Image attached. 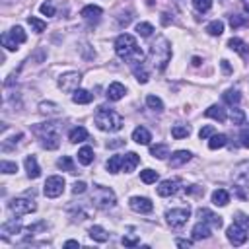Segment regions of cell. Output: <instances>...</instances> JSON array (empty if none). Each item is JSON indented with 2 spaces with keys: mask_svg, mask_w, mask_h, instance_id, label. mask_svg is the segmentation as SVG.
Wrapping results in <instances>:
<instances>
[{
  "mask_svg": "<svg viewBox=\"0 0 249 249\" xmlns=\"http://www.w3.org/2000/svg\"><path fill=\"white\" fill-rule=\"evenodd\" d=\"M72 101L74 103H80V105H86V103H91L93 101V93H89L88 89H76L74 93H72Z\"/></svg>",
  "mask_w": 249,
  "mask_h": 249,
  "instance_id": "cell-25",
  "label": "cell"
},
{
  "mask_svg": "<svg viewBox=\"0 0 249 249\" xmlns=\"http://www.w3.org/2000/svg\"><path fill=\"white\" fill-rule=\"evenodd\" d=\"M115 51H117V54H119L123 60H126L130 66H134V64H138V62L144 60L142 49L138 47L136 39H134L132 35H128V33H121V35L117 37V41H115Z\"/></svg>",
  "mask_w": 249,
  "mask_h": 249,
  "instance_id": "cell-1",
  "label": "cell"
},
{
  "mask_svg": "<svg viewBox=\"0 0 249 249\" xmlns=\"http://www.w3.org/2000/svg\"><path fill=\"white\" fill-rule=\"evenodd\" d=\"M64 185H66V183H64V177H60V175H51V177L45 181L43 191H45V195H47L49 198H56V196L62 195Z\"/></svg>",
  "mask_w": 249,
  "mask_h": 249,
  "instance_id": "cell-9",
  "label": "cell"
},
{
  "mask_svg": "<svg viewBox=\"0 0 249 249\" xmlns=\"http://www.w3.org/2000/svg\"><path fill=\"white\" fill-rule=\"evenodd\" d=\"M191 134V126H187V124H173L171 126V136L173 138H187Z\"/></svg>",
  "mask_w": 249,
  "mask_h": 249,
  "instance_id": "cell-35",
  "label": "cell"
},
{
  "mask_svg": "<svg viewBox=\"0 0 249 249\" xmlns=\"http://www.w3.org/2000/svg\"><path fill=\"white\" fill-rule=\"evenodd\" d=\"M239 140H241V146L243 148H249V128H243L239 132Z\"/></svg>",
  "mask_w": 249,
  "mask_h": 249,
  "instance_id": "cell-52",
  "label": "cell"
},
{
  "mask_svg": "<svg viewBox=\"0 0 249 249\" xmlns=\"http://www.w3.org/2000/svg\"><path fill=\"white\" fill-rule=\"evenodd\" d=\"M91 204L99 210H109L117 204V195L111 187H103V185H95L93 193H91Z\"/></svg>",
  "mask_w": 249,
  "mask_h": 249,
  "instance_id": "cell-5",
  "label": "cell"
},
{
  "mask_svg": "<svg viewBox=\"0 0 249 249\" xmlns=\"http://www.w3.org/2000/svg\"><path fill=\"white\" fill-rule=\"evenodd\" d=\"M212 134H216V130H214V126H212V124H206V126H202V128L198 130V136H200L202 140H206V138H210Z\"/></svg>",
  "mask_w": 249,
  "mask_h": 249,
  "instance_id": "cell-48",
  "label": "cell"
},
{
  "mask_svg": "<svg viewBox=\"0 0 249 249\" xmlns=\"http://www.w3.org/2000/svg\"><path fill=\"white\" fill-rule=\"evenodd\" d=\"M140 179H142L146 185H150V183H156V181H158V171H154V169L146 167L144 171H140Z\"/></svg>",
  "mask_w": 249,
  "mask_h": 249,
  "instance_id": "cell-41",
  "label": "cell"
},
{
  "mask_svg": "<svg viewBox=\"0 0 249 249\" xmlns=\"http://www.w3.org/2000/svg\"><path fill=\"white\" fill-rule=\"evenodd\" d=\"M89 237L93 239V241H99V243H105L107 239H109V233L101 228V226H91L89 228Z\"/></svg>",
  "mask_w": 249,
  "mask_h": 249,
  "instance_id": "cell-30",
  "label": "cell"
},
{
  "mask_svg": "<svg viewBox=\"0 0 249 249\" xmlns=\"http://www.w3.org/2000/svg\"><path fill=\"white\" fill-rule=\"evenodd\" d=\"M136 33H138L140 37H150V35L154 33V25L148 23V21H140V23L136 25Z\"/></svg>",
  "mask_w": 249,
  "mask_h": 249,
  "instance_id": "cell-39",
  "label": "cell"
},
{
  "mask_svg": "<svg viewBox=\"0 0 249 249\" xmlns=\"http://www.w3.org/2000/svg\"><path fill=\"white\" fill-rule=\"evenodd\" d=\"M191 218V208H171L165 212V222L173 228V230H179L187 224V220Z\"/></svg>",
  "mask_w": 249,
  "mask_h": 249,
  "instance_id": "cell-7",
  "label": "cell"
},
{
  "mask_svg": "<svg viewBox=\"0 0 249 249\" xmlns=\"http://www.w3.org/2000/svg\"><path fill=\"white\" fill-rule=\"evenodd\" d=\"M193 6L196 12H208L212 8V0H193Z\"/></svg>",
  "mask_w": 249,
  "mask_h": 249,
  "instance_id": "cell-44",
  "label": "cell"
},
{
  "mask_svg": "<svg viewBox=\"0 0 249 249\" xmlns=\"http://www.w3.org/2000/svg\"><path fill=\"white\" fill-rule=\"evenodd\" d=\"M224 101L228 103V105H235V103H239V99H241V95H239V91L237 89H228V91H224Z\"/></svg>",
  "mask_w": 249,
  "mask_h": 249,
  "instance_id": "cell-40",
  "label": "cell"
},
{
  "mask_svg": "<svg viewBox=\"0 0 249 249\" xmlns=\"http://www.w3.org/2000/svg\"><path fill=\"white\" fill-rule=\"evenodd\" d=\"M226 235H228L230 243H233V245H243V243L247 241V230H245L243 226H239L237 222H233V224L228 228Z\"/></svg>",
  "mask_w": 249,
  "mask_h": 249,
  "instance_id": "cell-12",
  "label": "cell"
},
{
  "mask_svg": "<svg viewBox=\"0 0 249 249\" xmlns=\"http://www.w3.org/2000/svg\"><path fill=\"white\" fill-rule=\"evenodd\" d=\"M206 237H210V228H208V224L206 222H198V224H195V228H193V239H206Z\"/></svg>",
  "mask_w": 249,
  "mask_h": 249,
  "instance_id": "cell-26",
  "label": "cell"
},
{
  "mask_svg": "<svg viewBox=\"0 0 249 249\" xmlns=\"http://www.w3.org/2000/svg\"><path fill=\"white\" fill-rule=\"evenodd\" d=\"M121 243H123V245H126V247H134V245H138V243H140V239H138V237H130V235H124V237L121 239Z\"/></svg>",
  "mask_w": 249,
  "mask_h": 249,
  "instance_id": "cell-50",
  "label": "cell"
},
{
  "mask_svg": "<svg viewBox=\"0 0 249 249\" xmlns=\"http://www.w3.org/2000/svg\"><path fill=\"white\" fill-rule=\"evenodd\" d=\"M185 191H187L189 195H202V193H204V191H202L198 185H191V187H187Z\"/></svg>",
  "mask_w": 249,
  "mask_h": 249,
  "instance_id": "cell-54",
  "label": "cell"
},
{
  "mask_svg": "<svg viewBox=\"0 0 249 249\" xmlns=\"http://www.w3.org/2000/svg\"><path fill=\"white\" fill-rule=\"evenodd\" d=\"M231 177H233V183H237L239 187H249V160L239 161L233 167Z\"/></svg>",
  "mask_w": 249,
  "mask_h": 249,
  "instance_id": "cell-11",
  "label": "cell"
},
{
  "mask_svg": "<svg viewBox=\"0 0 249 249\" xmlns=\"http://www.w3.org/2000/svg\"><path fill=\"white\" fill-rule=\"evenodd\" d=\"M196 214H198V218H202V222H206L208 226H212V228H222V216H218V214H214L212 210H208V208H198L196 210Z\"/></svg>",
  "mask_w": 249,
  "mask_h": 249,
  "instance_id": "cell-14",
  "label": "cell"
},
{
  "mask_svg": "<svg viewBox=\"0 0 249 249\" xmlns=\"http://www.w3.org/2000/svg\"><path fill=\"white\" fill-rule=\"evenodd\" d=\"M228 47H230L231 51H235L241 58H247V56H249V47H247V43L241 41L239 37H231V39L228 41Z\"/></svg>",
  "mask_w": 249,
  "mask_h": 249,
  "instance_id": "cell-17",
  "label": "cell"
},
{
  "mask_svg": "<svg viewBox=\"0 0 249 249\" xmlns=\"http://www.w3.org/2000/svg\"><path fill=\"white\" fill-rule=\"evenodd\" d=\"M124 93H126V88H124L121 82H113V84H109L105 95H107V99H111V101H119V99L124 97Z\"/></svg>",
  "mask_w": 249,
  "mask_h": 249,
  "instance_id": "cell-16",
  "label": "cell"
},
{
  "mask_svg": "<svg viewBox=\"0 0 249 249\" xmlns=\"http://www.w3.org/2000/svg\"><path fill=\"white\" fill-rule=\"evenodd\" d=\"M21 230H23V228H21V224H19L18 220H12V222L2 224L0 233H2V237H4V239H10V235H12V233H19Z\"/></svg>",
  "mask_w": 249,
  "mask_h": 249,
  "instance_id": "cell-23",
  "label": "cell"
},
{
  "mask_svg": "<svg viewBox=\"0 0 249 249\" xmlns=\"http://www.w3.org/2000/svg\"><path fill=\"white\" fill-rule=\"evenodd\" d=\"M86 187H88V185H86L84 181H76L74 187H72V193H74V195H82V193H86Z\"/></svg>",
  "mask_w": 249,
  "mask_h": 249,
  "instance_id": "cell-51",
  "label": "cell"
},
{
  "mask_svg": "<svg viewBox=\"0 0 249 249\" xmlns=\"http://www.w3.org/2000/svg\"><path fill=\"white\" fill-rule=\"evenodd\" d=\"M95 124L99 130H105V132H117L123 128L124 121L123 117L113 111V109H107V107H99L97 113H95Z\"/></svg>",
  "mask_w": 249,
  "mask_h": 249,
  "instance_id": "cell-4",
  "label": "cell"
},
{
  "mask_svg": "<svg viewBox=\"0 0 249 249\" xmlns=\"http://www.w3.org/2000/svg\"><path fill=\"white\" fill-rule=\"evenodd\" d=\"M0 171L2 173H16L18 171V163L16 161H0Z\"/></svg>",
  "mask_w": 249,
  "mask_h": 249,
  "instance_id": "cell-45",
  "label": "cell"
},
{
  "mask_svg": "<svg viewBox=\"0 0 249 249\" xmlns=\"http://www.w3.org/2000/svg\"><path fill=\"white\" fill-rule=\"evenodd\" d=\"M25 39H27V35H25V31H23L19 25H16V27H12L10 31L2 33V37H0L2 47H4V49H8V51H16V49H18V45L25 43Z\"/></svg>",
  "mask_w": 249,
  "mask_h": 249,
  "instance_id": "cell-6",
  "label": "cell"
},
{
  "mask_svg": "<svg viewBox=\"0 0 249 249\" xmlns=\"http://www.w3.org/2000/svg\"><path fill=\"white\" fill-rule=\"evenodd\" d=\"M150 58L156 70H163L167 66V62L171 60V43L167 41V37L160 35L152 47H150Z\"/></svg>",
  "mask_w": 249,
  "mask_h": 249,
  "instance_id": "cell-3",
  "label": "cell"
},
{
  "mask_svg": "<svg viewBox=\"0 0 249 249\" xmlns=\"http://www.w3.org/2000/svg\"><path fill=\"white\" fill-rule=\"evenodd\" d=\"M146 105H148L152 111H158V113L163 111V101H161L158 95H148V97H146Z\"/></svg>",
  "mask_w": 249,
  "mask_h": 249,
  "instance_id": "cell-38",
  "label": "cell"
},
{
  "mask_svg": "<svg viewBox=\"0 0 249 249\" xmlns=\"http://www.w3.org/2000/svg\"><path fill=\"white\" fill-rule=\"evenodd\" d=\"M101 8L99 6H93V4H89V6H84L82 8V12H80V16L86 19V21H97L99 18H101Z\"/></svg>",
  "mask_w": 249,
  "mask_h": 249,
  "instance_id": "cell-19",
  "label": "cell"
},
{
  "mask_svg": "<svg viewBox=\"0 0 249 249\" xmlns=\"http://www.w3.org/2000/svg\"><path fill=\"white\" fill-rule=\"evenodd\" d=\"M8 208H10V212H12L16 218H19V216H25V214L35 212V210H37V204H35L33 200H29V198L19 196V198L10 200V202H8Z\"/></svg>",
  "mask_w": 249,
  "mask_h": 249,
  "instance_id": "cell-8",
  "label": "cell"
},
{
  "mask_svg": "<svg viewBox=\"0 0 249 249\" xmlns=\"http://www.w3.org/2000/svg\"><path fill=\"white\" fill-rule=\"evenodd\" d=\"M212 202H214L216 206H226V204L230 202V193L224 191V189H216V191L212 193Z\"/></svg>",
  "mask_w": 249,
  "mask_h": 249,
  "instance_id": "cell-29",
  "label": "cell"
},
{
  "mask_svg": "<svg viewBox=\"0 0 249 249\" xmlns=\"http://www.w3.org/2000/svg\"><path fill=\"white\" fill-rule=\"evenodd\" d=\"M68 140L74 142V144L84 142V140H88V130H86L84 126H74V128L68 132Z\"/></svg>",
  "mask_w": 249,
  "mask_h": 249,
  "instance_id": "cell-27",
  "label": "cell"
},
{
  "mask_svg": "<svg viewBox=\"0 0 249 249\" xmlns=\"http://www.w3.org/2000/svg\"><path fill=\"white\" fill-rule=\"evenodd\" d=\"M243 8H245V12H247V14H249V4H245V6H243Z\"/></svg>",
  "mask_w": 249,
  "mask_h": 249,
  "instance_id": "cell-59",
  "label": "cell"
},
{
  "mask_svg": "<svg viewBox=\"0 0 249 249\" xmlns=\"http://www.w3.org/2000/svg\"><path fill=\"white\" fill-rule=\"evenodd\" d=\"M230 119H231L233 124H243V121H245V113H243L241 109L233 107V109L230 111Z\"/></svg>",
  "mask_w": 249,
  "mask_h": 249,
  "instance_id": "cell-43",
  "label": "cell"
},
{
  "mask_svg": "<svg viewBox=\"0 0 249 249\" xmlns=\"http://www.w3.org/2000/svg\"><path fill=\"white\" fill-rule=\"evenodd\" d=\"M105 167H107L109 173H119V171L123 169V156H111V158L107 160Z\"/></svg>",
  "mask_w": 249,
  "mask_h": 249,
  "instance_id": "cell-31",
  "label": "cell"
},
{
  "mask_svg": "<svg viewBox=\"0 0 249 249\" xmlns=\"http://www.w3.org/2000/svg\"><path fill=\"white\" fill-rule=\"evenodd\" d=\"M31 132L37 136L43 148L56 150L60 146V126L58 123H39L31 126Z\"/></svg>",
  "mask_w": 249,
  "mask_h": 249,
  "instance_id": "cell-2",
  "label": "cell"
},
{
  "mask_svg": "<svg viewBox=\"0 0 249 249\" xmlns=\"http://www.w3.org/2000/svg\"><path fill=\"white\" fill-rule=\"evenodd\" d=\"M191 158H193V154H191L189 150H177V152H173V154H171L169 163H171V167H179V165L187 163Z\"/></svg>",
  "mask_w": 249,
  "mask_h": 249,
  "instance_id": "cell-20",
  "label": "cell"
},
{
  "mask_svg": "<svg viewBox=\"0 0 249 249\" xmlns=\"http://www.w3.org/2000/svg\"><path fill=\"white\" fill-rule=\"evenodd\" d=\"M247 23V18H243V16H231L230 18V25L233 27V29H237V27H241V25H245Z\"/></svg>",
  "mask_w": 249,
  "mask_h": 249,
  "instance_id": "cell-47",
  "label": "cell"
},
{
  "mask_svg": "<svg viewBox=\"0 0 249 249\" xmlns=\"http://www.w3.org/2000/svg\"><path fill=\"white\" fill-rule=\"evenodd\" d=\"M39 10H41V14H43V16H47V18L54 16V12H56V10H54V6H53L51 2H43V4L39 6Z\"/></svg>",
  "mask_w": 249,
  "mask_h": 249,
  "instance_id": "cell-46",
  "label": "cell"
},
{
  "mask_svg": "<svg viewBox=\"0 0 249 249\" xmlns=\"http://www.w3.org/2000/svg\"><path fill=\"white\" fill-rule=\"evenodd\" d=\"M78 161L82 165H89L93 161V148L91 146H82L78 150Z\"/></svg>",
  "mask_w": 249,
  "mask_h": 249,
  "instance_id": "cell-28",
  "label": "cell"
},
{
  "mask_svg": "<svg viewBox=\"0 0 249 249\" xmlns=\"http://www.w3.org/2000/svg\"><path fill=\"white\" fill-rule=\"evenodd\" d=\"M235 222H237L239 226H243V228L247 230V233H249V216H245V214H237Z\"/></svg>",
  "mask_w": 249,
  "mask_h": 249,
  "instance_id": "cell-53",
  "label": "cell"
},
{
  "mask_svg": "<svg viewBox=\"0 0 249 249\" xmlns=\"http://www.w3.org/2000/svg\"><path fill=\"white\" fill-rule=\"evenodd\" d=\"M123 144H124V140H121V138H115V140L107 142V148H119V146H123Z\"/></svg>",
  "mask_w": 249,
  "mask_h": 249,
  "instance_id": "cell-55",
  "label": "cell"
},
{
  "mask_svg": "<svg viewBox=\"0 0 249 249\" xmlns=\"http://www.w3.org/2000/svg\"><path fill=\"white\" fill-rule=\"evenodd\" d=\"M39 113H43V115H58L60 107L56 103H51V101H41L39 103Z\"/></svg>",
  "mask_w": 249,
  "mask_h": 249,
  "instance_id": "cell-33",
  "label": "cell"
},
{
  "mask_svg": "<svg viewBox=\"0 0 249 249\" xmlns=\"http://www.w3.org/2000/svg\"><path fill=\"white\" fill-rule=\"evenodd\" d=\"M226 144H228V136H226V134H212L210 140H208V148H210V150L224 148Z\"/></svg>",
  "mask_w": 249,
  "mask_h": 249,
  "instance_id": "cell-32",
  "label": "cell"
},
{
  "mask_svg": "<svg viewBox=\"0 0 249 249\" xmlns=\"http://www.w3.org/2000/svg\"><path fill=\"white\" fill-rule=\"evenodd\" d=\"M134 76H136V80H138L140 84H146V82L150 80L148 72H146V70H142V68H134Z\"/></svg>",
  "mask_w": 249,
  "mask_h": 249,
  "instance_id": "cell-49",
  "label": "cell"
},
{
  "mask_svg": "<svg viewBox=\"0 0 249 249\" xmlns=\"http://www.w3.org/2000/svg\"><path fill=\"white\" fill-rule=\"evenodd\" d=\"M204 115L210 117V119H216L218 123H224L226 117H228V115H226V109H224L222 105H210V107L204 111Z\"/></svg>",
  "mask_w": 249,
  "mask_h": 249,
  "instance_id": "cell-24",
  "label": "cell"
},
{
  "mask_svg": "<svg viewBox=\"0 0 249 249\" xmlns=\"http://www.w3.org/2000/svg\"><path fill=\"white\" fill-rule=\"evenodd\" d=\"M150 154L158 160H165L169 156V146L167 144H156V146L150 148Z\"/></svg>",
  "mask_w": 249,
  "mask_h": 249,
  "instance_id": "cell-34",
  "label": "cell"
},
{
  "mask_svg": "<svg viewBox=\"0 0 249 249\" xmlns=\"http://www.w3.org/2000/svg\"><path fill=\"white\" fill-rule=\"evenodd\" d=\"M132 140H134L136 144H150L152 134H150L148 128H144V126H136V128L132 130Z\"/></svg>",
  "mask_w": 249,
  "mask_h": 249,
  "instance_id": "cell-22",
  "label": "cell"
},
{
  "mask_svg": "<svg viewBox=\"0 0 249 249\" xmlns=\"http://www.w3.org/2000/svg\"><path fill=\"white\" fill-rule=\"evenodd\" d=\"M64 245H66V247H78L80 243H78V241H74V239H68V241H66Z\"/></svg>",
  "mask_w": 249,
  "mask_h": 249,
  "instance_id": "cell-58",
  "label": "cell"
},
{
  "mask_svg": "<svg viewBox=\"0 0 249 249\" xmlns=\"http://www.w3.org/2000/svg\"><path fill=\"white\" fill-rule=\"evenodd\" d=\"M27 23L33 27V31H35V33H43V31L47 29V23H45V21H41V19H37V18H33V16H29V18H27Z\"/></svg>",
  "mask_w": 249,
  "mask_h": 249,
  "instance_id": "cell-42",
  "label": "cell"
},
{
  "mask_svg": "<svg viewBox=\"0 0 249 249\" xmlns=\"http://www.w3.org/2000/svg\"><path fill=\"white\" fill-rule=\"evenodd\" d=\"M128 206H130V210H134V212H138V214H148V212H152V208H154L152 200L146 198V196H132V198L128 200Z\"/></svg>",
  "mask_w": 249,
  "mask_h": 249,
  "instance_id": "cell-13",
  "label": "cell"
},
{
  "mask_svg": "<svg viewBox=\"0 0 249 249\" xmlns=\"http://www.w3.org/2000/svg\"><path fill=\"white\" fill-rule=\"evenodd\" d=\"M175 243H177L179 247H191V245H193V241H191V239H177Z\"/></svg>",
  "mask_w": 249,
  "mask_h": 249,
  "instance_id": "cell-56",
  "label": "cell"
},
{
  "mask_svg": "<svg viewBox=\"0 0 249 249\" xmlns=\"http://www.w3.org/2000/svg\"><path fill=\"white\" fill-rule=\"evenodd\" d=\"M138 163H140V156H138L136 152H128L126 156H123V169H121V171L130 173V171L136 169Z\"/></svg>",
  "mask_w": 249,
  "mask_h": 249,
  "instance_id": "cell-18",
  "label": "cell"
},
{
  "mask_svg": "<svg viewBox=\"0 0 249 249\" xmlns=\"http://www.w3.org/2000/svg\"><path fill=\"white\" fill-rule=\"evenodd\" d=\"M23 165H25V171H27V177L29 179H37L41 175V167H39L35 156H27L25 161H23Z\"/></svg>",
  "mask_w": 249,
  "mask_h": 249,
  "instance_id": "cell-21",
  "label": "cell"
},
{
  "mask_svg": "<svg viewBox=\"0 0 249 249\" xmlns=\"http://www.w3.org/2000/svg\"><path fill=\"white\" fill-rule=\"evenodd\" d=\"M177 189H179V179H165V181L160 183L158 195L160 196H171V195L177 193Z\"/></svg>",
  "mask_w": 249,
  "mask_h": 249,
  "instance_id": "cell-15",
  "label": "cell"
},
{
  "mask_svg": "<svg viewBox=\"0 0 249 249\" xmlns=\"http://www.w3.org/2000/svg\"><path fill=\"white\" fill-rule=\"evenodd\" d=\"M80 80H82V74L80 72H64L60 78H58V88L66 93H74L80 86Z\"/></svg>",
  "mask_w": 249,
  "mask_h": 249,
  "instance_id": "cell-10",
  "label": "cell"
},
{
  "mask_svg": "<svg viewBox=\"0 0 249 249\" xmlns=\"http://www.w3.org/2000/svg\"><path fill=\"white\" fill-rule=\"evenodd\" d=\"M222 70H224L226 74H230V72H231V68H230V64H228V60H222Z\"/></svg>",
  "mask_w": 249,
  "mask_h": 249,
  "instance_id": "cell-57",
  "label": "cell"
},
{
  "mask_svg": "<svg viewBox=\"0 0 249 249\" xmlns=\"http://www.w3.org/2000/svg\"><path fill=\"white\" fill-rule=\"evenodd\" d=\"M206 31H208V35H212V37L222 35V33H224V21H220V19L210 21V23L206 25Z\"/></svg>",
  "mask_w": 249,
  "mask_h": 249,
  "instance_id": "cell-36",
  "label": "cell"
},
{
  "mask_svg": "<svg viewBox=\"0 0 249 249\" xmlns=\"http://www.w3.org/2000/svg\"><path fill=\"white\" fill-rule=\"evenodd\" d=\"M56 165H58L62 171H68V173H76V165H74V161H72V158H70V156H62V158L56 161Z\"/></svg>",
  "mask_w": 249,
  "mask_h": 249,
  "instance_id": "cell-37",
  "label": "cell"
}]
</instances>
